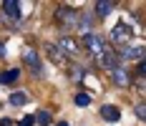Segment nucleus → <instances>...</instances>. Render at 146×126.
Masks as SVG:
<instances>
[{
	"mask_svg": "<svg viewBox=\"0 0 146 126\" xmlns=\"http://www.w3.org/2000/svg\"><path fill=\"white\" fill-rule=\"evenodd\" d=\"M23 61L30 66V71H33L35 76H40V73H43V66H40V61H38L35 48H25V51H23Z\"/></svg>",
	"mask_w": 146,
	"mask_h": 126,
	"instance_id": "6e6552de",
	"label": "nucleus"
},
{
	"mask_svg": "<svg viewBox=\"0 0 146 126\" xmlns=\"http://www.w3.org/2000/svg\"><path fill=\"white\" fill-rule=\"evenodd\" d=\"M101 116L108 121V124H116V121H121V111H118V106H111V103L101 106Z\"/></svg>",
	"mask_w": 146,
	"mask_h": 126,
	"instance_id": "9d476101",
	"label": "nucleus"
},
{
	"mask_svg": "<svg viewBox=\"0 0 146 126\" xmlns=\"http://www.w3.org/2000/svg\"><path fill=\"white\" fill-rule=\"evenodd\" d=\"M136 116H139V121H146V109H144V101H139V103H136Z\"/></svg>",
	"mask_w": 146,
	"mask_h": 126,
	"instance_id": "f3484780",
	"label": "nucleus"
},
{
	"mask_svg": "<svg viewBox=\"0 0 146 126\" xmlns=\"http://www.w3.org/2000/svg\"><path fill=\"white\" fill-rule=\"evenodd\" d=\"M33 119H35V126H48V124H50V113L45 111V109H43V111H38Z\"/></svg>",
	"mask_w": 146,
	"mask_h": 126,
	"instance_id": "2eb2a0df",
	"label": "nucleus"
},
{
	"mask_svg": "<svg viewBox=\"0 0 146 126\" xmlns=\"http://www.w3.org/2000/svg\"><path fill=\"white\" fill-rule=\"evenodd\" d=\"M48 53H50V58H53V63H58V66H63V63H66V56L60 53L56 45H48Z\"/></svg>",
	"mask_w": 146,
	"mask_h": 126,
	"instance_id": "ddd939ff",
	"label": "nucleus"
},
{
	"mask_svg": "<svg viewBox=\"0 0 146 126\" xmlns=\"http://www.w3.org/2000/svg\"><path fill=\"white\" fill-rule=\"evenodd\" d=\"M111 43L116 45V48H121V45H131V41H133V28H131V23L129 20H118L116 25L111 28ZM108 43V45H111Z\"/></svg>",
	"mask_w": 146,
	"mask_h": 126,
	"instance_id": "f03ea898",
	"label": "nucleus"
},
{
	"mask_svg": "<svg viewBox=\"0 0 146 126\" xmlns=\"http://www.w3.org/2000/svg\"><path fill=\"white\" fill-rule=\"evenodd\" d=\"M13 106H23L25 101H28V93H23V91H15V93H10V98H8Z\"/></svg>",
	"mask_w": 146,
	"mask_h": 126,
	"instance_id": "4468645a",
	"label": "nucleus"
},
{
	"mask_svg": "<svg viewBox=\"0 0 146 126\" xmlns=\"http://www.w3.org/2000/svg\"><path fill=\"white\" fill-rule=\"evenodd\" d=\"M18 126H35V119H33V116H23V119L18 121Z\"/></svg>",
	"mask_w": 146,
	"mask_h": 126,
	"instance_id": "a211bd4d",
	"label": "nucleus"
},
{
	"mask_svg": "<svg viewBox=\"0 0 146 126\" xmlns=\"http://www.w3.org/2000/svg\"><path fill=\"white\" fill-rule=\"evenodd\" d=\"M73 101H76V106H81V109H83V106H91V101H93V98H91V93H76Z\"/></svg>",
	"mask_w": 146,
	"mask_h": 126,
	"instance_id": "dca6fc26",
	"label": "nucleus"
},
{
	"mask_svg": "<svg viewBox=\"0 0 146 126\" xmlns=\"http://www.w3.org/2000/svg\"><path fill=\"white\" fill-rule=\"evenodd\" d=\"M76 20H78V10H73V8H66V5H60L58 10H56V25H58L63 33L68 30H76Z\"/></svg>",
	"mask_w": 146,
	"mask_h": 126,
	"instance_id": "20e7f679",
	"label": "nucleus"
},
{
	"mask_svg": "<svg viewBox=\"0 0 146 126\" xmlns=\"http://www.w3.org/2000/svg\"><path fill=\"white\" fill-rule=\"evenodd\" d=\"M113 53H116V58H118V66H126V63H131V61L144 63V45H121Z\"/></svg>",
	"mask_w": 146,
	"mask_h": 126,
	"instance_id": "7ed1b4c3",
	"label": "nucleus"
},
{
	"mask_svg": "<svg viewBox=\"0 0 146 126\" xmlns=\"http://www.w3.org/2000/svg\"><path fill=\"white\" fill-rule=\"evenodd\" d=\"M56 48H58L63 56H76V53H78V43L73 41L71 35H60L58 43H56Z\"/></svg>",
	"mask_w": 146,
	"mask_h": 126,
	"instance_id": "0eeeda50",
	"label": "nucleus"
},
{
	"mask_svg": "<svg viewBox=\"0 0 146 126\" xmlns=\"http://www.w3.org/2000/svg\"><path fill=\"white\" fill-rule=\"evenodd\" d=\"M93 13H78V20H76V30H81L83 35L93 33Z\"/></svg>",
	"mask_w": 146,
	"mask_h": 126,
	"instance_id": "1a4fd4ad",
	"label": "nucleus"
},
{
	"mask_svg": "<svg viewBox=\"0 0 146 126\" xmlns=\"http://www.w3.org/2000/svg\"><path fill=\"white\" fill-rule=\"evenodd\" d=\"M81 45L88 51V56H91V61H93V63H101L103 56L111 51L108 41H106V38H101V35H96V33H88V35H83V38H81Z\"/></svg>",
	"mask_w": 146,
	"mask_h": 126,
	"instance_id": "f257e3e1",
	"label": "nucleus"
},
{
	"mask_svg": "<svg viewBox=\"0 0 146 126\" xmlns=\"http://www.w3.org/2000/svg\"><path fill=\"white\" fill-rule=\"evenodd\" d=\"M3 56H5V43L0 41V58H3Z\"/></svg>",
	"mask_w": 146,
	"mask_h": 126,
	"instance_id": "aec40b11",
	"label": "nucleus"
},
{
	"mask_svg": "<svg viewBox=\"0 0 146 126\" xmlns=\"http://www.w3.org/2000/svg\"><path fill=\"white\" fill-rule=\"evenodd\" d=\"M0 126H15L13 119H0Z\"/></svg>",
	"mask_w": 146,
	"mask_h": 126,
	"instance_id": "6ab92c4d",
	"label": "nucleus"
},
{
	"mask_svg": "<svg viewBox=\"0 0 146 126\" xmlns=\"http://www.w3.org/2000/svg\"><path fill=\"white\" fill-rule=\"evenodd\" d=\"M113 8H116V3H111V0H98V3H96V18H108V15L113 13Z\"/></svg>",
	"mask_w": 146,
	"mask_h": 126,
	"instance_id": "9b49d317",
	"label": "nucleus"
},
{
	"mask_svg": "<svg viewBox=\"0 0 146 126\" xmlns=\"http://www.w3.org/2000/svg\"><path fill=\"white\" fill-rule=\"evenodd\" d=\"M108 73H111V81H113V86H118V88L131 86V73H129V68H126V66H116V68L108 71Z\"/></svg>",
	"mask_w": 146,
	"mask_h": 126,
	"instance_id": "423d86ee",
	"label": "nucleus"
},
{
	"mask_svg": "<svg viewBox=\"0 0 146 126\" xmlns=\"http://www.w3.org/2000/svg\"><path fill=\"white\" fill-rule=\"evenodd\" d=\"M18 78H20V71H18V68H8V71H0V86L15 83Z\"/></svg>",
	"mask_w": 146,
	"mask_h": 126,
	"instance_id": "f8f14e48",
	"label": "nucleus"
},
{
	"mask_svg": "<svg viewBox=\"0 0 146 126\" xmlns=\"http://www.w3.org/2000/svg\"><path fill=\"white\" fill-rule=\"evenodd\" d=\"M0 20L10 23L13 28H18L20 25V5L15 0H3V5H0Z\"/></svg>",
	"mask_w": 146,
	"mask_h": 126,
	"instance_id": "39448f33",
	"label": "nucleus"
},
{
	"mask_svg": "<svg viewBox=\"0 0 146 126\" xmlns=\"http://www.w3.org/2000/svg\"><path fill=\"white\" fill-rule=\"evenodd\" d=\"M58 126H68V124H66V121H58Z\"/></svg>",
	"mask_w": 146,
	"mask_h": 126,
	"instance_id": "412c9836",
	"label": "nucleus"
}]
</instances>
